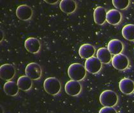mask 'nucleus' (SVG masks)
I'll return each instance as SVG.
<instances>
[{"mask_svg": "<svg viewBox=\"0 0 134 113\" xmlns=\"http://www.w3.org/2000/svg\"><path fill=\"white\" fill-rule=\"evenodd\" d=\"M95 53L94 46L89 43L83 44L79 49V54L82 58L88 59L92 58Z\"/></svg>", "mask_w": 134, "mask_h": 113, "instance_id": "obj_12", "label": "nucleus"}, {"mask_svg": "<svg viewBox=\"0 0 134 113\" xmlns=\"http://www.w3.org/2000/svg\"><path fill=\"white\" fill-rule=\"evenodd\" d=\"M97 58L104 64H108L112 61V54L107 48L102 47L97 52Z\"/></svg>", "mask_w": 134, "mask_h": 113, "instance_id": "obj_17", "label": "nucleus"}, {"mask_svg": "<svg viewBox=\"0 0 134 113\" xmlns=\"http://www.w3.org/2000/svg\"><path fill=\"white\" fill-rule=\"evenodd\" d=\"M15 74V67L11 64H4L0 66V77L3 80L10 81Z\"/></svg>", "mask_w": 134, "mask_h": 113, "instance_id": "obj_9", "label": "nucleus"}, {"mask_svg": "<svg viewBox=\"0 0 134 113\" xmlns=\"http://www.w3.org/2000/svg\"><path fill=\"white\" fill-rule=\"evenodd\" d=\"M68 74L72 80L81 81L84 79L86 75V70L84 65L79 63L70 65L68 69Z\"/></svg>", "mask_w": 134, "mask_h": 113, "instance_id": "obj_1", "label": "nucleus"}, {"mask_svg": "<svg viewBox=\"0 0 134 113\" xmlns=\"http://www.w3.org/2000/svg\"><path fill=\"white\" fill-rule=\"evenodd\" d=\"M122 35L129 41L134 40V24H126L122 29Z\"/></svg>", "mask_w": 134, "mask_h": 113, "instance_id": "obj_20", "label": "nucleus"}, {"mask_svg": "<svg viewBox=\"0 0 134 113\" xmlns=\"http://www.w3.org/2000/svg\"><path fill=\"white\" fill-rule=\"evenodd\" d=\"M122 19V15L119 10L111 9L107 13V22L111 25H117Z\"/></svg>", "mask_w": 134, "mask_h": 113, "instance_id": "obj_15", "label": "nucleus"}, {"mask_svg": "<svg viewBox=\"0 0 134 113\" xmlns=\"http://www.w3.org/2000/svg\"><path fill=\"white\" fill-rule=\"evenodd\" d=\"M65 92L70 96H77L82 91V86L79 81L70 80L65 86Z\"/></svg>", "mask_w": 134, "mask_h": 113, "instance_id": "obj_7", "label": "nucleus"}, {"mask_svg": "<svg viewBox=\"0 0 134 113\" xmlns=\"http://www.w3.org/2000/svg\"><path fill=\"white\" fill-rule=\"evenodd\" d=\"M107 11L102 7H98L94 9L93 13L94 21L96 24L102 25L107 21Z\"/></svg>", "mask_w": 134, "mask_h": 113, "instance_id": "obj_13", "label": "nucleus"}, {"mask_svg": "<svg viewBox=\"0 0 134 113\" xmlns=\"http://www.w3.org/2000/svg\"><path fill=\"white\" fill-rule=\"evenodd\" d=\"M3 90L7 95L14 97L18 94L19 88L17 83L14 81H9L5 82L4 84Z\"/></svg>", "mask_w": 134, "mask_h": 113, "instance_id": "obj_19", "label": "nucleus"}, {"mask_svg": "<svg viewBox=\"0 0 134 113\" xmlns=\"http://www.w3.org/2000/svg\"><path fill=\"white\" fill-rule=\"evenodd\" d=\"M61 82L56 77L47 78L43 82V88L48 94L56 95L60 92Z\"/></svg>", "mask_w": 134, "mask_h": 113, "instance_id": "obj_3", "label": "nucleus"}, {"mask_svg": "<svg viewBox=\"0 0 134 113\" xmlns=\"http://www.w3.org/2000/svg\"><path fill=\"white\" fill-rule=\"evenodd\" d=\"M113 4L114 7L119 10H125L129 6V0H113Z\"/></svg>", "mask_w": 134, "mask_h": 113, "instance_id": "obj_21", "label": "nucleus"}, {"mask_svg": "<svg viewBox=\"0 0 134 113\" xmlns=\"http://www.w3.org/2000/svg\"><path fill=\"white\" fill-rule=\"evenodd\" d=\"M99 100L103 107L113 108L118 102V97L113 91L105 90L102 93Z\"/></svg>", "mask_w": 134, "mask_h": 113, "instance_id": "obj_2", "label": "nucleus"}, {"mask_svg": "<svg viewBox=\"0 0 134 113\" xmlns=\"http://www.w3.org/2000/svg\"><path fill=\"white\" fill-rule=\"evenodd\" d=\"M59 8L65 14H72L76 10L77 4L72 0H62L59 3Z\"/></svg>", "mask_w": 134, "mask_h": 113, "instance_id": "obj_16", "label": "nucleus"}, {"mask_svg": "<svg viewBox=\"0 0 134 113\" xmlns=\"http://www.w3.org/2000/svg\"><path fill=\"white\" fill-rule=\"evenodd\" d=\"M85 69L91 74H97L102 67V63L97 57L90 58L85 61Z\"/></svg>", "mask_w": 134, "mask_h": 113, "instance_id": "obj_6", "label": "nucleus"}, {"mask_svg": "<svg viewBox=\"0 0 134 113\" xmlns=\"http://www.w3.org/2000/svg\"><path fill=\"white\" fill-rule=\"evenodd\" d=\"M42 73L41 66L38 63L32 62L26 66L25 69L26 75L29 77L32 80L36 81L40 79L42 76Z\"/></svg>", "mask_w": 134, "mask_h": 113, "instance_id": "obj_4", "label": "nucleus"}, {"mask_svg": "<svg viewBox=\"0 0 134 113\" xmlns=\"http://www.w3.org/2000/svg\"><path fill=\"white\" fill-rule=\"evenodd\" d=\"M46 3L49 4H51V5H54L58 3V0H45Z\"/></svg>", "mask_w": 134, "mask_h": 113, "instance_id": "obj_23", "label": "nucleus"}, {"mask_svg": "<svg viewBox=\"0 0 134 113\" xmlns=\"http://www.w3.org/2000/svg\"><path fill=\"white\" fill-rule=\"evenodd\" d=\"M33 10L27 5H19L16 9V15L22 21H28L33 16Z\"/></svg>", "mask_w": 134, "mask_h": 113, "instance_id": "obj_8", "label": "nucleus"}, {"mask_svg": "<svg viewBox=\"0 0 134 113\" xmlns=\"http://www.w3.org/2000/svg\"><path fill=\"white\" fill-rule=\"evenodd\" d=\"M113 67L118 70H124L129 66V59L126 56L123 54L115 55L112 59Z\"/></svg>", "mask_w": 134, "mask_h": 113, "instance_id": "obj_5", "label": "nucleus"}, {"mask_svg": "<svg viewBox=\"0 0 134 113\" xmlns=\"http://www.w3.org/2000/svg\"><path fill=\"white\" fill-rule=\"evenodd\" d=\"M24 47L27 52L32 54H36L40 51L41 45L40 41L37 38L30 37L25 40Z\"/></svg>", "mask_w": 134, "mask_h": 113, "instance_id": "obj_10", "label": "nucleus"}, {"mask_svg": "<svg viewBox=\"0 0 134 113\" xmlns=\"http://www.w3.org/2000/svg\"><path fill=\"white\" fill-rule=\"evenodd\" d=\"M120 91L125 95H130L134 92V82L129 78H124L119 81Z\"/></svg>", "mask_w": 134, "mask_h": 113, "instance_id": "obj_11", "label": "nucleus"}, {"mask_svg": "<svg viewBox=\"0 0 134 113\" xmlns=\"http://www.w3.org/2000/svg\"><path fill=\"white\" fill-rule=\"evenodd\" d=\"M98 113H118L116 109L113 108L109 107H103L99 111Z\"/></svg>", "mask_w": 134, "mask_h": 113, "instance_id": "obj_22", "label": "nucleus"}, {"mask_svg": "<svg viewBox=\"0 0 134 113\" xmlns=\"http://www.w3.org/2000/svg\"><path fill=\"white\" fill-rule=\"evenodd\" d=\"M123 43L118 39L111 40L107 45V49L111 53V54L114 55V56L121 54V52L123 50Z\"/></svg>", "mask_w": 134, "mask_h": 113, "instance_id": "obj_14", "label": "nucleus"}, {"mask_svg": "<svg viewBox=\"0 0 134 113\" xmlns=\"http://www.w3.org/2000/svg\"><path fill=\"white\" fill-rule=\"evenodd\" d=\"M17 85L19 88L22 91L26 92L30 90L33 86V81L27 75H23L17 79Z\"/></svg>", "mask_w": 134, "mask_h": 113, "instance_id": "obj_18", "label": "nucleus"}]
</instances>
